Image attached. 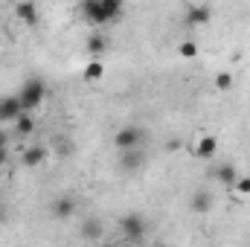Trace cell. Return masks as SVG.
Listing matches in <instances>:
<instances>
[{"label": "cell", "instance_id": "6da1fadb", "mask_svg": "<svg viewBox=\"0 0 250 247\" xmlns=\"http://www.w3.org/2000/svg\"><path fill=\"white\" fill-rule=\"evenodd\" d=\"M82 15L87 18V23L99 26V23H114L123 15V3L120 0H84L82 3Z\"/></svg>", "mask_w": 250, "mask_h": 247}, {"label": "cell", "instance_id": "7a4b0ae2", "mask_svg": "<svg viewBox=\"0 0 250 247\" xmlns=\"http://www.w3.org/2000/svg\"><path fill=\"white\" fill-rule=\"evenodd\" d=\"M18 99H21V105H23V114H32V111L47 99V84H44L38 76H32V79H26V82L21 84Z\"/></svg>", "mask_w": 250, "mask_h": 247}, {"label": "cell", "instance_id": "3957f363", "mask_svg": "<svg viewBox=\"0 0 250 247\" xmlns=\"http://www.w3.org/2000/svg\"><path fill=\"white\" fill-rule=\"evenodd\" d=\"M140 143H143V131L137 125H123L114 134V145L120 151H134V148H140Z\"/></svg>", "mask_w": 250, "mask_h": 247}, {"label": "cell", "instance_id": "277c9868", "mask_svg": "<svg viewBox=\"0 0 250 247\" xmlns=\"http://www.w3.org/2000/svg\"><path fill=\"white\" fill-rule=\"evenodd\" d=\"M120 230H123V236L128 242H140L148 227H146V218H143L140 212H128L123 221H120Z\"/></svg>", "mask_w": 250, "mask_h": 247}, {"label": "cell", "instance_id": "5b68a950", "mask_svg": "<svg viewBox=\"0 0 250 247\" xmlns=\"http://www.w3.org/2000/svg\"><path fill=\"white\" fill-rule=\"evenodd\" d=\"M195 157L198 160H215L218 157V137H212V134H207V137H201V140H195Z\"/></svg>", "mask_w": 250, "mask_h": 247}, {"label": "cell", "instance_id": "8992f818", "mask_svg": "<svg viewBox=\"0 0 250 247\" xmlns=\"http://www.w3.org/2000/svg\"><path fill=\"white\" fill-rule=\"evenodd\" d=\"M76 209H79V204H76L70 195H62V198H56V201L50 204V212H53V218H59V221L73 218V215H76Z\"/></svg>", "mask_w": 250, "mask_h": 247}, {"label": "cell", "instance_id": "52a82bcc", "mask_svg": "<svg viewBox=\"0 0 250 247\" xmlns=\"http://www.w3.org/2000/svg\"><path fill=\"white\" fill-rule=\"evenodd\" d=\"M21 114H23V105H21L18 93H15V96H3V99H0V123H15Z\"/></svg>", "mask_w": 250, "mask_h": 247}, {"label": "cell", "instance_id": "ba28073f", "mask_svg": "<svg viewBox=\"0 0 250 247\" xmlns=\"http://www.w3.org/2000/svg\"><path fill=\"white\" fill-rule=\"evenodd\" d=\"M212 175H215V181H218V184L227 186V189H233L236 181L242 178V175H239V169H236L233 163H218V166L212 169Z\"/></svg>", "mask_w": 250, "mask_h": 247}, {"label": "cell", "instance_id": "9c48e42d", "mask_svg": "<svg viewBox=\"0 0 250 247\" xmlns=\"http://www.w3.org/2000/svg\"><path fill=\"white\" fill-rule=\"evenodd\" d=\"M189 206H192V212H198V215L209 212V209H212V192H209V189H195L192 198H189Z\"/></svg>", "mask_w": 250, "mask_h": 247}, {"label": "cell", "instance_id": "30bf717a", "mask_svg": "<svg viewBox=\"0 0 250 247\" xmlns=\"http://www.w3.org/2000/svg\"><path fill=\"white\" fill-rule=\"evenodd\" d=\"M209 21H212V6L207 3L187 6V23H209Z\"/></svg>", "mask_w": 250, "mask_h": 247}, {"label": "cell", "instance_id": "8fae6325", "mask_svg": "<svg viewBox=\"0 0 250 247\" xmlns=\"http://www.w3.org/2000/svg\"><path fill=\"white\" fill-rule=\"evenodd\" d=\"M15 18L23 23H38V6L32 0H21V3H15Z\"/></svg>", "mask_w": 250, "mask_h": 247}, {"label": "cell", "instance_id": "7c38bea8", "mask_svg": "<svg viewBox=\"0 0 250 247\" xmlns=\"http://www.w3.org/2000/svg\"><path fill=\"white\" fill-rule=\"evenodd\" d=\"M143 163H146V157H143L140 148H134V151H120V169H123V172H137Z\"/></svg>", "mask_w": 250, "mask_h": 247}, {"label": "cell", "instance_id": "4fadbf2b", "mask_svg": "<svg viewBox=\"0 0 250 247\" xmlns=\"http://www.w3.org/2000/svg\"><path fill=\"white\" fill-rule=\"evenodd\" d=\"M44 160H47V148L44 145H29L26 151H23V157H21V163L23 166H44Z\"/></svg>", "mask_w": 250, "mask_h": 247}, {"label": "cell", "instance_id": "5bb4252c", "mask_svg": "<svg viewBox=\"0 0 250 247\" xmlns=\"http://www.w3.org/2000/svg\"><path fill=\"white\" fill-rule=\"evenodd\" d=\"M79 233H82V239L93 242V239H99V236H102V221H99V218H84V221H82V227H79Z\"/></svg>", "mask_w": 250, "mask_h": 247}, {"label": "cell", "instance_id": "9a60e30c", "mask_svg": "<svg viewBox=\"0 0 250 247\" xmlns=\"http://www.w3.org/2000/svg\"><path fill=\"white\" fill-rule=\"evenodd\" d=\"M32 131H35V117L32 114H21L15 120V134L18 137H32Z\"/></svg>", "mask_w": 250, "mask_h": 247}, {"label": "cell", "instance_id": "2e32d148", "mask_svg": "<svg viewBox=\"0 0 250 247\" xmlns=\"http://www.w3.org/2000/svg\"><path fill=\"white\" fill-rule=\"evenodd\" d=\"M82 76H84V82H102V76H105V64L99 62V59H93V62L82 70Z\"/></svg>", "mask_w": 250, "mask_h": 247}, {"label": "cell", "instance_id": "e0dca14e", "mask_svg": "<svg viewBox=\"0 0 250 247\" xmlns=\"http://www.w3.org/2000/svg\"><path fill=\"white\" fill-rule=\"evenodd\" d=\"M105 47H108V38H105L102 32H96V35H90V38H87V50H90L93 56H102V53H105Z\"/></svg>", "mask_w": 250, "mask_h": 247}, {"label": "cell", "instance_id": "ac0fdd59", "mask_svg": "<svg viewBox=\"0 0 250 247\" xmlns=\"http://www.w3.org/2000/svg\"><path fill=\"white\" fill-rule=\"evenodd\" d=\"M230 87H233V76H230L227 70H221V73L215 76V90H218V93H227Z\"/></svg>", "mask_w": 250, "mask_h": 247}, {"label": "cell", "instance_id": "d6986e66", "mask_svg": "<svg viewBox=\"0 0 250 247\" xmlns=\"http://www.w3.org/2000/svg\"><path fill=\"white\" fill-rule=\"evenodd\" d=\"M178 53H181V59H195V56H198V44H195V41H184V44L178 47Z\"/></svg>", "mask_w": 250, "mask_h": 247}, {"label": "cell", "instance_id": "ffe728a7", "mask_svg": "<svg viewBox=\"0 0 250 247\" xmlns=\"http://www.w3.org/2000/svg\"><path fill=\"white\" fill-rule=\"evenodd\" d=\"M233 192L236 195H250V178H239L236 186H233Z\"/></svg>", "mask_w": 250, "mask_h": 247}, {"label": "cell", "instance_id": "44dd1931", "mask_svg": "<svg viewBox=\"0 0 250 247\" xmlns=\"http://www.w3.org/2000/svg\"><path fill=\"white\" fill-rule=\"evenodd\" d=\"M166 148H169V151H178V148H181V140H169Z\"/></svg>", "mask_w": 250, "mask_h": 247}, {"label": "cell", "instance_id": "7402d4cb", "mask_svg": "<svg viewBox=\"0 0 250 247\" xmlns=\"http://www.w3.org/2000/svg\"><path fill=\"white\" fill-rule=\"evenodd\" d=\"M3 221H9V209H6V206L0 204V224H3Z\"/></svg>", "mask_w": 250, "mask_h": 247}, {"label": "cell", "instance_id": "603a6c76", "mask_svg": "<svg viewBox=\"0 0 250 247\" xmlns=\"http://www.w3.org/2000/svg\"><path fill=\"white\" fill-rule=\"evenodd\" d=\"M0 145H6V134L3 131H0Z\"/></svg>", "mask_w": 250, "mask_h": 247}, {"label": "cell", "instance_id": "cb8c5ba5", "mask_svg": "<svg viewBox=\"0 0 250 247\" xmlns=\"http://www.w3.org/2000/svg\"><path fill=\"white\" fill-rule=\"evenodd\" d=\"M99 247H117V245H99Z\"/></svg>", "mask_w": 250, "mask_h": 247}, {"label": "cell", "instance_id": "d4e9b609", "mask_svg": "<svg viewBox=\"0 0 250 247\" xmlns=\"http://www.w3.org/2000/svg\"><path fill=\"white\" fill-rule=\"evenodd\" d=\"M154 247H169V245H154Z\"/></svg>", "mask_w": 250, "mask_h": 247}, {"label": "cell", "instance_id": "484cf974", "mask_svg": "<svg viewBox=\"0 0 250 247\" xmlns=\"http://www.w3.org/2000/svg\"><path fill=\"white\" fill-rule=\"evenodd\" d=\"M0 47H3V35H0Z\"/></svg>", "mask_w": 250, "mask_h": 247}, {"label": "cell", "instance_id": "4316f807", "mask_svg": "<svg viewBox=\"0 0 250 247\" xmlns=\"http://www.w3.org/2000/svg\"><path fill=\"white\" fill-rule=\"evenodd\" d=\"M125 247H131V245H125Z\"/></svg>", "mask_w": 250, "mask_h": 247}]
</instances>
